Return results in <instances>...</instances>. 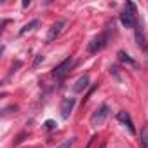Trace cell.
Here are the masks:
<instances>
[{
    "label": "cell",
    "mask_w": 148,
    "mask_h": 148,
    "mask_svg": "<svg viewBox=\"0 0 148 148\" xmlns=\"http://www.w3.org/2000/svg\"><path fill=\"white\" fill-rule=\"evenodd\" d=\"M75 66V59H73V56H70V58H66L64 61H61L54 70H52V77L58 80V82H61L68 73L71 71V68Z\"/></svg>",
    "instance_id": "obj_1"
},
{
    "label": "cell",
    "mask_w": 148,
    "mask_h": 148,
    "mask_svg": "<svg viewBox=\"0 0 148 148\" xmlns=\"http://www.w3.org/2000/svg\"><path fill=\"white\" fill-rule=\"evenodd\" d=\"M120 23L125 28H136V5L132 2H127L125 9L120 12Z\"/></svg>",
    "instance_id": "obj_2"
},
{
    "label": "cell",
    "mask_w": 148,
    "mask_h": 148,
    "mask_svg": "<svg viewBox=\"0 0 148 148\" xmlns=\"http://www.w3.org/2000/svg\"><path fill=\"white\" fill-rule=\"evenodd\" d=\"M108 40H110V37H108V33L106 32H101L99 35H96L89 44H87V52H91V54H96V52H99V51H103L106 45H108Z\"/></svg>",
    "instance_id": "obj_3"
},
{
    "label": "cell",
    "mask_w": 148,
    "mask_h": 148,
    "mask_svg": "<svg viewBox=\"0 0 148 148\" xmlns=\"http://www.w3.org/2000/svg\"><path fill=\"white\" fill-rule=\"evenodd\" d=\"M110 115V108H108V105H101L92 115H91V125L92 127H98V125H101L105 120H106V117Z\"/></svg>",
    "instance_id": "obj_4"
},
{
    "label": "cell",
    "mask_w": 148,
    "mask_h": 148,
    "mask_svg": "<svg viewBox=\"0 0 148 148\" xmlns=\"http://www.w3.org/2000/svg\"><path fill=\"white\" fill-rule=\"evenodd\" d=\"M66 25H68V21H66V19H58V21L51 26V30H49V33H47V44L54 42V40L63 33V30L66 28Z\"/></svg>",
    "instance_id": "obj_5"
},
{
    "label": "cell",
    "mask_w": 148,
    "mask_h": 148,
    "mask_svg": "<svg viewBox=\"0 0 148 148\" xmlns=\"http://www.w3.org/2000/svg\"><path fill=\"white\" fill-rule=\"evenodd\" d=\"M117 119H119V122H122V124L129 129V132H131V134H136V127H134V122H132V119H131L129 112H125V110L119 112V113H117Z\"/></svg>",
    "instance_id": "obj_6"
},
{
    "label": "cell",
    "mask_w": 148,
    "mask_h": 148,
    "mask_svg": "<svg viewBox=\"0 0 148 148\" xmlns=\"http://www.w3.org/2000/svg\"><path fill=\"white\" fill-rule=\"evenodd\" d=\"M73 106H75V98H64V99L61 101V117H63L64 120L71 115Z\"/></svg>",
    "instance_id": "obj_7"
},
{
    "label": "cell",
    "mask_w": 148,
    "mask_h": 148,
    "mask_svg": "<svg viewBox=\"0 0 148 148\" xmlns=\"http://www.w3.org/2000/svg\"><path fill=\"white\" fill-rule=\"evenodd\" d=\"M136 42L145 52H148V42H146V37H145V32L141 26H136Z\"/></svg>",
    "instance_id": "obj_8"
},
{
    "label": "cell",
    "mask_w": 148,
    "mask_h": 148,
    "mask_svg": "<svg viewBox=\"0 0 148 148\" xmlns=\"http://www.w3.org/2000/svg\"><path fill=\"white\" fill-rule=\"evenodd\" d=\"M87 87H89V77H87V75H82V77L75 82V86H73V91L79 94V92H84Z\"/></svg>",
    "instance_id": "obj_9"
},
{
    "label": "cell",
    "mask_w": 148,
    "mask_h": 148,
    "mask_svg": "<svg viewBox=\"0 0 148 148\" xmlns=\"http://www.w3.org/2000/svg\"><path fill=\"white\" fill-rule=\"evenodd\" d=\"M40 26V21L38 19H33V21H30V23H26L21 30H19V35H26V33H30V32H33V30H37Z\"/></svg>",
    "instance_id": "obj_10"
},
{
    "label": "cell",
    "mask_w": 148,
    "mask_h": 148,
    "mask_svg": "<svg viewBox=\"0 0 148 148\" xmlns=\"http://www.w3.org/2000/svg\"><path fill=\"white\" fill-rule=\"evenodd\" d=\"M139 143L143 148H148V122H145V125L139 132Z\"/></svg>",
    "instance_id": "obj_11"
},
{
    "label": "cell",
    "mask_w": 148,
    "mask_h": 148,
    "mask_svg": "<svg viewBox=\"0 0 148 148\" xmlns=\"http://www.w3.org/2000/svg\"><path fill=\"white\" fill-rule=\"evenodd\" d=\"M119 61H122V63H125V64H131V66H138V63H136L129 54H125L124 51L119 52Z\"/></svg>",
    "instance_id": "obj_12"
},
{
    "label": "cell",
    "mask_w": 148,
    "mask_h": 148,
    "mask_svg": "<svg viewBox=\"0 0 148 148\" xmlns=\"http://www.w3.org/2000/svg\"><path fill=\"white\" fill-rule=\"evenodd\" d=\"M71 145H73V138H71V139H64L58 148H71Z\"/></svg>",
    "instance_id": "obj_13"
},
{
    "label": "cell",
    "mask_w": 148,
    "mask_h": 148,
    "mask_svg": "<svg viewBox=\"0 0 148 148\" xmlns=\"http://www.w3.org/2000/svg\"><path fill=\"white\" fill-rule=\"evenodd\" d=\"M44 125H45V129H47V131H52V129H56V125H58V124H56L54 120H47Z\"/></svg>",
    "instance_id": "obj_14"
},
{
    "label": "cell",
    "mask_w": 148,
    "mask_h": 148,
    "mask_svg": "<svg viewBox=\"0 0 148 148\" xmlns=\"http://www.w3.org/2000/svg\"><path fill=\"white\" fill-rule=\"evenodd\" d=\"M110 73L112 75H115L119 80H120V73H119V66H110Z\"/></svg>",
    "instance_id": "obj_15"
},
{
    "label": "cell",
    "mask_w": 148,
    "mask_h": 148,
    "mask_svg": "<svg viewBox=\"0 0 148 148\" xmlns=\"http://www.w3.org/2000/svg\"><path fill=\"white\" fill-rule=\"evenodd\" d=\"M40 61H44V56H42V54H38V56L35 58V61H33V66H37V64H38Z\"/></svg>",
    "instance_id": "obj_16"
}]
</instances>
